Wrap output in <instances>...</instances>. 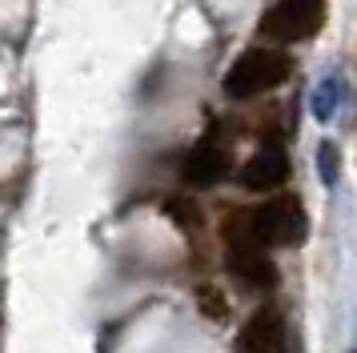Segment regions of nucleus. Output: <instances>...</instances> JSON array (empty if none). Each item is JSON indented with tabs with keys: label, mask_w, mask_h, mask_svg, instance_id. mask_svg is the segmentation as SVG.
Instances as JSON below:
<instances>
[{
	"label": "nucleus",
	"mask_w": 357,
	"mask_h": 353,
	"mask_svg": "<svg viewBox=\"0 0 357 353\" xmlns=\"http://www.w3.org/2000/svg\"><path fill=\"white\" fill-rule=\"evenodd\" d=\"M225 173H229V149L217 141V137H205V141L185 157V169H181V176H185L193 189H213L217 181H225Z\"/></svg>",
	"instance_id": "0eeeda50"
},
{
	"label": "nucleus",
	"mask_w": 357,
	"mask_h": 353,
	"mask_svg": "<svg viewBox=\"0 0 357 353\" xmlns=\"http://www.w3.org/2000/svg\"><path fill=\"white\" fill-rule=\"evenodd\" d=\"M249 225L253 237L269 249V245H301L309 233V217L305 205L297 201V193H277L269 201H261L257 209H249Z\"/></svg>",
	"instance_id": "7ed1b4c3"
},
{
	"label": "nucleus",
	"mask_w": 357,
	"mask_h": 353,
	"mask_svg": "<svg viewBox=\"0 0 357 353\" xmlns=\"http://www.w3.org/2000/svg\"><path fill=\"white\" fill-rule=\"evenodd\" d=\"M197 309H201L209 321H225L229 317V301H225V293H221L217 285H201L197 289Z\"/></svg>",
	"instance_id": "6e6552de"
},
{
	"label": "nucleus",
	"mask_w": 357,
	"mask_h": 353,
	"mask_svg": "<svg viewBox=\"0 0 357 353\" xmlns=\"http://www.w3.org/2000/svg\"><path fill=\"white\" fill-rule=\"evenodd\" d=\"M165 213H169L185 233H193L197 225H201V213H197V205L189 201V197H169V201H165Z\"/></svg>",
	"instance_id": "1a4fd4ad"
},
{
	"label": "nucleus",
	"mask_w": 357,
	"mask_h": 353,
	"mask_svg": "<svg viewBox=\"0 0 357 353\" xmlns=\"http://www.w3.org/2000/svg\"><path fill=\"white\" fill-rule=\"evenodd\" d=\"M241 353H285V317L277 305H261L241 325Z\"/></svg>",
	"instance_id": "423d86ee"
},
{
	"label": "nucleus",
	"mask_w": 357,
	"mask_h": 353,
	"mask_svg": "<svg viewBox=\"0 0 357 353\" xmlns=\"http://www.w3.org/2000/svg\"><path fill=\"white\" fill-rule=\"evenodd\" d=\"M317 160L325 165V181H333V176H337V149L325 141L321 149H317Z\"/></svg>",
	"instance_id": "9d476101"
},
{
	"label": "nucleus",
	"mask_w": 357,
	"mask_h": 353,
	"mask_svg": "<svg viewBox=\"0 0 357 353\" xmlns=\"http://www.w3.org/2000/svg\"><path fill=\"white\" fill-rule=\"evenodd\" d=\"M293 73L289 52L281 48H245L225 73V96L229 100H253L261 93H273L277 84H285Z\"/></svg>",
	"instance_id": "f257e3e1"
},
{
	"label": "nucleus",
	"mask_w": 357,
	"mask_h": 353,
	"mask_svg": "<svg viewBox=\"0 0 357 353\" xmlns=\"http://www.w3.org/2000/svg\"><path fill=\"white\" fill-rule=\"evenodd\" d=\"M285 181H289V153L277 141H265L241 169V185L249 193H273Z\"/></svg>",
	"instance_id": "39448f33"
},
{
	"label": "nucleus",
	"mask_w": 357,
	"mask_h": 353,
	"mask_svg": "<svg viewBox=\"0 0 357 353\" xmlns=\"http://www.w3.org/2000/svg\"><path fill=\"white\" fill-rule=\"evenodd\" d=\"M221 237H225V245H229V269L237 273L245 285H253V289H273L277 285V265L269 261V249L253 237L249 209L229 213Z\"/></svg>",
	"instance_id": "f03ea898"
},
{
	"label": "nucleus",
	"mask_w": 357,
	"mask_h": 353,
	"mask_svg": "<svg viewBox=\"0 0 357 353\" xmlns=\"http://www.w3.org/2000/svg\"><path fill=\"white\" fill-rule=\"evenodd\" d=\"M325 24V0H277L261 16V36L273 45H301Z\"/></svg>",
	"instance_id": "20e7f679"
}]
</instances>
